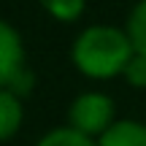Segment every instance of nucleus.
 <instances>
[{
    "instance_id": "1",
    "label": "nucleus",
    "mask_w": 146,
    "mask_h": 146,
    "mask_svg": "<svg viewBox=\"0 0 146 146\" xmlns=\"http://www.w3.org/2000/svg\"><path fill=\"white\" fill-rule=\"evenodd\" d=\"M133 54L135 49L130 43V35L111 25H92L81 30V35L70 49L76 68L92 78H108L125 73Z\"/></svg>"
},
{
    "instance_id": "2",
    "label": "nucleus",
    "mask_w": 146,
    "mask_h": 146,
    "mask_svg": "<svg viewBox=\"0 0 146 146\" xmlns=\"http://www.w3.org/2000/svg\"><path fill=\"white\" fill-rule=\"evenodd\" d=\"M70 127L84 135H103L114 125V100L103 92H84L78 95L68 108Z\"/></svg>"
},
{
    "instance_id": "3",
    "label": "nucleus",
    "mask_w": 146,
    "mask_h": 146,
    "mask_svg": "<svg viewBox=\"0 0 146 146\" xmlns=\"http://www.w3.org/2000/svg\"><path fill=\"white\" fill-rule=\"evenodd\" d=\"M25 70V46L22 38L5 19H0V89L11 87Z\"/></svg>"
},
{
    "instance_id": "4",
    "label": "nucleus",
    "mask_w": 146,
    "mask_h": 146,
    "mask_svg": "<svg viewBox=\"0 0 146 146\" xmlns=\"http://www.w3.org/2000/svg\"><path fill=\"white\" fill-rule=\"evenodd\" d=\"M98 146H146V125L135 119H119L98 138Z\"/></svg>"
},
{
    "instance_id": "5",
    "label": "nucleus",
    "mask_w": 146,
    "mask_h": 146,
    "mask_svg": "<svg viewBox=\"0 0 146 146\" xmlns=\"http://www.w3.org/2000/svg\"><path fill=\"white\" fill-rule=\"evenodd\" d=\"M22 125V100L11 89H0V141L11 138Z\"/></svg>"
},
{
    "instance_id": "6",
    "label": "nucleus",
    "mask_w": 146,
    "mask_h": 146,
    "mask_svg": "<svg viewBox=\"0 0 146 146\" xmlns=\"http://www.w3.org/2000/svg\"><path fill=\"white\" fill-rule=\"evenodd\" d=\"M35 146H98V143H95L89 135L73 130V127L68 125V127H54V130H49Z\"/></svg>"
},
{
    "instance_id": "7",
    "label": "nucleus",
    "mask_w": 146,
    "mask_h": 146,
    "mask_svg": "<svg viewBox=\"0 0 146 146\" xmlns=\"http://www.w3.org/2000/svg\"><path fill=\"white\" fill-rule=\"evenodd\" d=\"M127 35L130 43L138 54H146V0L138 3L130 11V19H127Z\"/></svg>"
},
{
    "instance_id": "8",
    "label": "nucleus",
    "mask_w": 146,
    "mask_h": 146,
    "mask_svg": "<svg viewBox=\"0 0 146 146\" xmlns=\"http://www.w3.org/2000/svg\"><path fill=\"white\" fill-rule=\"evenodd\" d=\"M46 11H52L57 19H62V22H70V19H76L78 14L84 11V3L81 0H46Z\"/></svg>"
},
{
    "instance_id": "9",
    "label": "nucleus",
    "mask_w": 146,
    "mask_h": 146,
    "mask_svg": "<svg viewBox=\"0 0 146 146\" xmlns=\"http://www.w3.org/2000/svg\"><path fill=\"white\" fill-rule=\"evenodd\" d=\"M125 78L133 84V87H146V54H133L130 57V62H127V68H125Z\"/></svg>"
}]
</instances>
